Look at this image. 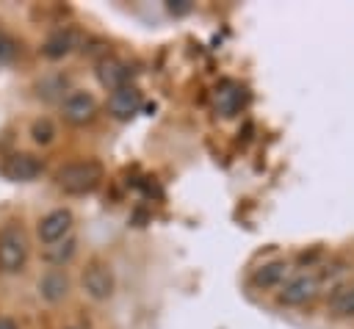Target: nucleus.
Listing matches in <instances>:
<instances>
[{
  "instance_id": "nucleus-14",
  "label": "nucleus",
  "mask_w": 354,
  "mask_h": 329,
  "mask_svg": "<svg viewBox=\"0 0 354 329\" xmlns=\"http://www.w3.org/2000/svg\"><path fill=\"white\" fill-rule=\"evenodd\" d=\"M241 105V88L235 83H221L216 88V108L224 113V116H232Z\"/></svg>"
},
{
  "instance_id": "nucleus-17",
  "label": "nucleus",
  "mask_w": 354,
  "mask_h": 329,
  "mask_svg": "<svg viewBox=\"0 0 354 329\" xmlns=\"http://www.w3.org/2000/svg\"><path fill=\"white\" fill-rule=\"evenodd\" d=\"M64 86H66V77H64V75H53V77H44V80L36 83V94L44 97V100H50V97L61 94Z\"/></svg>"
},
{
  "instance_id": "nucleus-3",
  "label": "nucleus",
  "mask_w": 354,
  "mask_h": 329,
  "mask_svg": "<svg viewBox=\"0 0 354 329\" xmlns=\"http://www.w3.org/2000/svg\"><path fill=\"white\" fill-rule=\"evenodd\" d=\"M72 224H75L72 210H66V207H55V210H50L47 216L39 218V224H36V235H39V241H41L44 246H50V243H58V241L69 238Z\"/></svg>"
},
{
  "instance_id": "nucleus-1",
  "label": "nucleus",
  "mask_w": 354,
  "mask_h": 329,
  "mask_svg": "<svg viewBox=\"0 0 354 329\" xmlns=\"http://www.w3.org/2000/svg\"><path fill=\"white\" fill-rule=\"evenodd\" d=\"M30 254V241L19 224H6L0 229V271L17 274L25 268Z\"/></svg>"
},
{
  "instance_id": "nucleus-13",
  "label": "nucleus",
  "mask_w": 354,
  "mask_h": 329,
  "mask_svg": "<svg viewBox=\"0 0 354 329\" xmlns=\"http://www.w3.org/2000/svg\"><path fill=\"white\" fill-rule=\"evenodd\" d=\"M75 252H77V241L69 235V238H64V241H58V243L44 246V260H47L50 265H64V263H69V260L75 257Z\"/></svg>"
},
{
  "instance_id": "nucleus-16",
  "label": "nucleus",
  "mask_w": 354,
  "mask_h": 329,
  "mask_svg": "<svg viewBox=\"0 0 354 329\" xmlns=\"http://www.w3.org/2000/svg\"><path fill=\"white\" fill-rule=\"evenodd\" d=\"M30 138H33V144H50L53 138H55V124L50 122V119H36L33 124H30Z\"/></svg>"
},
{
  "instance_id": "nucleus-9",
  "label": "nucleus",
  "mask_w": 354,
  "mask_h": 329,
  "mask_svg": "<svg viewBox=\"0 0 354 329\" xmlns=\"http://www.w3.org/2000/svg\"><path fill=\"white\" fill-rule=\"evenodd\" d=\"M3 174H6L8 180H14V182L36 180V177L41 174V160L33 158V155H25V152L11 155V158L6 160V166H3Z\"/></svg>"
},
{
  "instance_id": "nucleus-6",
  "label": "nucleus",
  "mask_w": 354,
  "mask_h": 329,
  "mask_svg": "<svg viewBox=\"0 0 354 329\" xmlns=\"http://www.w3.org/2000/svg\"><path fill=\"white\" fill-rule=\"evenodd\" d=\"M315 293H318V276H315V274H296V276H290V279L282 285V290H279V304L299 307V304H307Z\"/></svg>"
},
{
  "instance_id": "nucleus-8",
  "label": "nucleus",
  "mask_w": 354,
  "mask_h": 329,
  "mask_svg": "<svg viewBox=\"0 0 354 329\" xmlns=\"http://www.w3.org/2000/svg\"><path fill=\"white\" fill-rule=\"evenodd\" d=\"M36 290H39V296H41L44 301L58 304V301L66 299V293H69V276H66V271H61V268L44 271V274L39 276Z\"/></svg>"
},
{
  "instance_id": "nucleus-4",
  "label": "nucleus",
  "mask_w": 354,
  "mask_h": 329,
  "mask_svg": "<svg viewBox=\"0 0 354 329\" xmlns=\"http://www.w3.org/2000/svg\"><path fill=\"white\" fill-rule=\"evenodd\" d=\"M80 285H83V290H86L91 299L105 301V299L113 293V271H111V265H105V263H100V260H91V263L83 268Z\"/></svg>"
},
{
  "instance_id": "nucleus-19",
  "label": "nucleus",
  "mask_w": 354,
  "mask_h": 329,
  "mask_svg": "<svg viewBox=\"0 0 354 329\" xmlns=\"http://www.w3.org/2000/svg\"><path fill=\"white\" fill-rule=\"evenodd\" d=\"M169 11H174V14H185V11H191V6H188L185 0H180V3H169Z\"/></svg>"
},
{
  "instance_id": "nucleus-10",
  "label": "nucleus",
  "mask_w": 354,
  "mask_h": 329,
  "mask_svg": "<svg viewBox=\"0 0 354 329\" xmlns=\"http://www.w3.org/2000/svg\"><path fill=\"white\" fill-rule=\"evenodd\" d=\"M97 80H100L102 88L119 91V88H124L127 80H130V66H127L124 61L105 58V61H100V66H97Z\"/></svg>"
},
{
  "instance_id": "nucleus-15",
  "label": "nucleus",
  "mask_w": 354,
  "mask_h": 329,
  "mask_svg": "<svg viewBox=\"0 0 354 329\" xmlns=\"http://www.w3.org/2000/svg\"><path fill=\"white\" fill-rule=\"evenodd\" d=\"M329 312L337 315V318H346V315H354V285H343L332 293L329 299Z\"/></svg>"
},
{
  "instance_id": "nucleus-2",
  "label": "nucleus",
  "mask_w": 354,
  "mask_h": 329,
  "mask_svg": "<svg viewBox=\"0 0 354 329\" xmlns=\"http://www.w3.org/2000/svg\"><path fill=\"white\" fill-rule=\"evenodd\" d=\"M100 180H102V166L97 160H75L58 169L55 174L58 188L66 194H88L100 185Z\"/></svg>"
},
{
  "instance_id": "nucleus-18",
  "label": "nucleus",
  "mask_w": 354,
  "mask_h": 329,
  "mask_svg": "<svg viewBox=\"0 0 354 329\" xmlns=\"http://www.w3.org/2000/svg\"><path fill=\"white\" fill-rule=\"evenodd\" d=\"M11 55H14V44H11V39H6L0 33V64H6Z\"/></svg>"
},
{
  "instance_id": "nucleus-11",
  "label": "nucleus",
  "mask_w": 354,
  "mask_h": 329,
  "mask_svg": "<svg viewBox=\"0 0 354 329\" xmlns=\"http://www.w3.org/2000/svg\"><path fill=\"white\" fill-rule=\"evenodd\" d=\"M288 263L285 260H271V263H263L254 274H252V282L257 285V288H277V285H282L285 282V276H288Z\"/></svg>"
},
{
  "instance_id": "nucleus-7",
  "label": "nucleus",
  "mask_w": 354,
  "mask_h": 329,
  "mask_svg": "<svg viewBox=\"0 0 354 329\" xmlns=\"http://www.w3.org/2000/svg\"><path fill=\"white\" fill-rule=\"evenodd\" d=\"M141 102H144L141 91H138L136 86H124V88H119V91H111V97H108V111H111V116H116V119H130V116L138 113Z\"/></svg>"
},
{
  "instance_id": "nucleus-12",
  "label": "nucleus",
  "mask_w": 354,
  "mask_h": 329,
  "mask_svg": "<svg viewBox=\"0 0 354 329\" xmlns=\"http://www.w3.org/2000/svg\"><path fill=\"white\" fill-rule=\"evenodd\" d=\"M75 41H77L75 30H69V28H66V30H55V33H50V36L44 39L41 53H44L47 58H64L66 53H72Z\"/></svg>"
},
{
  "instance_id": "nucleus-5",
  "label": "nucleus",
  "mask_w": 354,
  "mask_h": 329,
  "mask_svg": "<svg viewBox=\"0 0 354 329\" xmlns=\"http://www.w3.org/2000/svg\"><path fill=\"white\" fill-rule=\"evenodd\" d=\"M61 113L69 124H86L94 119L97 113V100L91 91H83V88H75L69 91L64 100H61Z\"/></svg>"
}]
</instances>
